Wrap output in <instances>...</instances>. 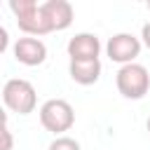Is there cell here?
<instances>
[{
    "label": "cell",
    "instance_id": "6da1fadb",
    "mask_svg": "<svg viewBox=\"0 0 150 150\" xmlns=\"http://www.w3.org/2000/svg\"><path fill=\"white\" fill-rule=\"evenodd\" d=\"M115 84H117V91L124 96V98H131V101H138L148 94L150 89V73L145 66L141 63H127L117 70L115 75Z\"/></svg>",
    "mask_w": 150,
    "mask_h": 150
},
{
    "label": "cell",
    "instance_id": "7a4b0ae2",
    "mask_svg": "<svg viewBox=\"0 0 150 150\" xmlns=\"http://www.w3.org/2000/svg\"><path fill=\"white\" fill-rule=\"evenodd\" d=\"M2 101L5 105L16 112V115H28L35 110L38 105V96H35V87L23 80V77H12L5 82L2 87Z\"/></svg>",
    "mask_w": 150,
    "mask_h": 150
},
{
    "label": "cell",
    "instance_id": "3957f363",
    "mask_svg": "<svg viewBox=\"0 0 150 150\" xmlns=\"http://www.w3.org/2000/svg\"><path fill=\"white\" fill-rule=\"evenodd\" d=\"M40 124L59 136L75 124V110L66 98H49L40 105Z\"/></svg>",
    "mask_w": 150,
    "mask_h": 150
},
{
    "label": "cell",
    "instance_id": "277c9868",
    "mask_svg": "<svg viewBox=\"0 0 150 150\" xmlns=\"http://www.w3.org/2000/svg\"><path fill=\"white\" fill-rule=\"evenodd\" d=\"M9 9L12 14L16 16V23L19 28L30 35V38H38V35H47L45 30V23L40 19V5L35 0H9Z\"/></svg>",
    "mask_w": 150,
    "mask_h": 150
},
{
    "label": "cell",
    "instance_id": "5b68a950",
    "mask_svg": "<svg viewBox=\"0 0 150 150\" xmlns=\"http://www.w3.org/2000/svg\"><path fill=\"white\" fill-rule=\"evenodd\" d=\"M40 19L47 33L66 30L73 23V5L68 0H47L40 2Z\"/></svg>",
    "mask_w": 150,
    "mask_h": 150
},
{
    "label": "cell",
    "instance_id": "8992f818",
    "mask_svg": "<svg viewBox=\"0 0 150 150\" xmlns=\"http://www.w3.org/2000/svg\"><path fill=\"white\" fill-rule=\"evenodd\" d=\"M105 54L115 63H136V56L141 54V40L131 33H115L105 42Z\"/></svg>",
    "mask_w": 150,
    "mask_h": 150
},
{
    "label": "cell",
    "instance_id": "52a82bcc",
    "mask_svg": "<svg viewBox=\"0 0 150 150\" xmlns=\"http://www.w3.org/2000/svg\"><path fill=\"white\" fill-rule=\"evenodd\" d=\"M66 49L70 61H96L101 54V40L94 33H77L68 40Z\"/></svg>",
    "mask_w": 150,
    "mask_h": 150
},
{
    "label": "cell",
    "instance_id": "ba28073f",
    "mask_svg": "<svg viewBox=\"0 0 150 150\" xmlns=\"http://www.w3.org/2000/svg\"><path fill=\"white\" fill-rule=\"evenodd\" d=\"M12 52H14V59L23 66H40L47 59V45L40 38H19Z\"/></svg>",
    "mask_w": 150,
    "mask_h": 150
},
{
    "label": "cell",
    "instance_id": "9c48e42d",
    "mask_svg": "<svg viewBox=\"0 0 150 150\" xmlns=\"http://www.w3.org/2000/svg\"><path fill=\"white\" fill-rule=\"evenodd\" d=\"M68 73H70L73 82H77V84H84V87L94 84L101 77V61L98 59L96 61H70Z\"/></svg>",
    "mask_w": 150,
    "mask_h": 150
},
{
    "label": "cell",
    "instance_id": "30bf717a",
    "mask_svg": "<svg viewBox=\"0 0 150 150\" xmlns=\"http://www.w3.org/2000/svg\"><path fill=\"white\" fill-rule=\"evenodd\" d=\"M49 150H80V143L70 136H56L49 143Z\"/></svg>",
    "mask_w": 150,
    "mask_h": 150
},
{
    "label": "cell",
    "instance_id": "8fae6325",
    "mask_svg": "<svg viewBox=\"0 0 150 150\" xmlns=\"http://www.w3.org/2000/svg\"><path fill=\"white\" fill-rule=\"evenodd\" d=\"M0 150H12V131H9V124H7V117L2 122V148Z\"/></svg>",
    "mask_w": 150,
    "mask_h": 150
},
{
    "label": "cell",
    "instance_id": "7c38bea8",
    "mask_svg": "<svg viewBox=\"0 0 150 150\" xmlns=\"http://www.w3.org/2000/svg\"><path fill=\"white\" fill-rule=\"evenodd\" d=\"M141 38H143V45L150 49V21L143 23V28H141Z\"/></svg>",
    "mask_w": 150,
    "mask_h": 150
},
{
    "label": "cell",
    "instance_id": "4fadbf2b",
    "mask_svg": "<svg viewBox=\"0 0 150 150\" xmlns=\"http://www.w3.org/2000/svg\"><path fill=\"white\" fill-rule=\"evenodd\" d=\"M0 35H2V52H5V49H7V30L0 28Z\"/></svg>",
    "mask_w": 150,
    "mask_h": 150
},
{
    "label": "cell",
    "instance_id": "5bb4252c",
    "mask_svg": "<svg viewBox=\"0 0 150 150\" xmlns=\"http://www.w3.org/2000/svg\"><path fill=\"white\" fill-rule=\"evenodd\" d=\"M145 127H148V131H150V117H148V122H145Z\"/></svg>",
    "mask_w": 150,
    "mask_h": 150
},
{
    "label": "cell",
    "instance_id": "9a60e30c",
    "mask_svg": "<svg viewBox=\"0 0 150 150\" xmlns=\"http://www.w3.org/2000/svg\"><path fill=\"white\" fill-rule=\"evenodd\" d=\"M148 9H150V0H148Z\"/></svg>",
    "mask_w": 150,
    "mask_h": 150
}]
</instances>
